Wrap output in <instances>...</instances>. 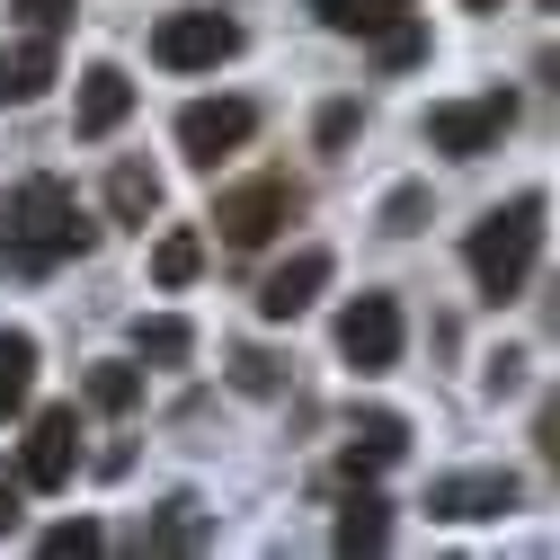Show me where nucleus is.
Listing matches in <instances>:
<instances>
[{
  "mask_svg": "<svg viewBox=\"0 0 560 560\" xmlns=\"http://www.w3.org/2000/svg\"><path fill=\"white\" fill-rule=\"evenodd\" d=\"M90 249V214L62 178H19L0 205V267L10 276H54Z\"/></svg>",
  "mask_w": 560,
  "mask_h": 560,
  "instance_id": "f257e3e1",
  "label": "nucleus"
},
{
  "mask_svg": "<svg viewBox=\"0 0 560 560\" xmlns=\"http://www.w3.org/2000/svg\"><path fill=\"white\" fill-rule=\"evenodd\" d=\"M534 258H542V196L489 205V214L471 223V241H463V267H471V285L489 303H516L534 285Z\"/></svg>",
  "mask_w": 560,
  "mask_h": 560,
  "instance_id": "f03ea898",
  "label": "nucleus"
},
{
  "mask_svg": "<svg viewBox=\"0 0 560 560\" xmlns=\"http://www.w3.org/2000/svg\"><path fill=\"white\" fill-rule=\"evenodd\" d=\"M294 214H303V178H285V170L241 178V187L214 196V232H223V249H267Z\"/></svg>",
  "mask_w": 560,
  "mask_h": 560,
  "instance_id": "7ed1b4c3",
  "label": "nucleus"
},
{
  "mask_svg": "<svg viewBox=\"0 0 560 560\" xmlns=\"http://www.w3.org/2000/svg\"><path fill=\"white\" fill-rule=\"evenodd\" d=\"M516 133V90H480V98H436L428 107V143L445 161H480Z\"/></svg>",
  "mask_w": 560,
  "mask_h": 560,
  "instance_id": "20e7f679",
  "label": "nucleus"
},
{
  "mask_svg": "<svg viewBox=\"0 0 560 560\" xmlns=\"http://www.w3.org/2000/svg\"><path fill=\"white\" fill-rule=\"evenodd\" d=\"M232 54H241V19H223V10H170L152 27V62L161 72H214V62H232Z\"/></svg>",
  "mask_w": 560,
  "mask_h": 560,
  "instance_id": "39448f33",
  "label": "nucleus"
},
{
  "mask_svg": "<svg viewBox=\"0 0 560 560\" xmlns=\"http://www.w3.org/2000/svg\"><path fill=\"white\" fill-rule=\"evenodd\" d=\"M400 347H409V320H400L392 294H357V303L338 312V357L357 365V374H392Z\"/></svg>",
  "mask_w": 560,
  "mask_h": 560,
  "instance_id": "423d86ee",
  "label": "nucleus"
},
{
  "mask_svg": "<svg viewBox=\"0 0 560 560\" xmlns=\"http://www.w3.org/2000/svg\"><path fill=\"white\" fill-rule=\"evenodd\" d=\"M249 133H258V107H249V98H187V107H178V152H187L196 170L232 161Z\"/></svg>",
  "mask_w": 560,
  "mask_h": 560,
  "instance_id": "0eeeda50",
  "label": "nucleus"
},
{
  "mask_svg": "<svg viewBox=\"0 0 560 560\" xmlns=\"http://www.w3.org/2000/svg\"><path fill=\"white\" fill-rule=\"evenodd\" d=\"M516 508V471H445L428 480V516L436 525H489Z\"/></svg>",
  "mask_w": 560,
  "mask_h": 560,
  "instance_id": "6e6552de",
  "label": "nucleus"
},
{
  "mask_svg": "<svg viewBox=\"0 0 560 560\" xmlns=\"http://www.w3.org/2000/svg\"><path fill=\"white\" fill-rule=\"evenodd\" d=\"M19 471H27V489H72V471H81V418L72 409H36V428L19 445Z\"/></svg>",
  "mask_w": 560,
  "mask_h": 560,
  "instance_id": "1a4fd4ad",
  "label": "nucleus"
},
{
  "mask_svg": "<svg viewBox=\"0 0 560 560\" xmlns=\"http://www.w3.org/2000/svg\"><path fill=\"white\" fill-rule=\"evenodd\" d=\"M320 294H329V249H294L285 267L258 276V312H267V320H303Z\"/></svg>",
  "mask_w": 560,
  "mask_h": 560,
  "instance_id": "9d476101",
  "label": "nucleus"
},
{
  "mask_svg": "<svg viewBox=\"0 0 560 560\" xmlns=\"http://www.w3.org/2000/svg\"><path fill=\"white\" fill-rule=\"evenodd\" d=\"M409 454V418H392V409H365L357 428H347V454H338V471L347 480H374V471H392Z\"/></svg>",
  "mask_w": 560,
  "mask_h": 560,
  "instance_id": "9b49d317",
  "label": "nucleus"
},
{
  "mask_svg": "<svg viewBox=\"0 0 560 560\" xmlns=\"http://www.w3.org/2000/svg\"><path fill=\"white\" fill-rule=\"evenodd\" d=\"M54 72H62V62H54V36H19V45H0V107H36L45 90H54Z\"/></svg>",
  "mask_w": 560,
  "mask_h": 560,
  "instance_id": "f8f14e48",
  "label": "nucleus"
},
{
  "mask_svg": "<svg viewBox=\"0 0 560 560\" xmlns=\"http://www.w3.org/2000/svg\"><path fill=\"white\" fill-rule=\"evenodd\" d=\"M125 116H133V81L116 72V62H90V72H81V133H90V143H107Z\"/></svg>",
  "mask_w": 560,
  "mask_h": 560,
  "instance_id": "ddd939ff",
  "label": "nucleus"
},
{
  "mask_svg": "<svg viewBox=\"0 0 560 560\" xmlns=\"http://www.w3.org/2000/svg\"><path fill=\"white\" fill-rule=\"evenodd\" d=\"M107 214H116L125 232H143V223L161 214V170H152V161H116V170H107Z\"/></svg>",
  "mask_w": 560,
  "mask_h": 560,
  "instance_id": "4468645a",
  "label": "nucleus"
},
{
  "mask_svg": "<svg viewBox=\"0 0 560 560\" xmlns=\"http://www.w3.org/2000/svg\"><path fill=\"white\" fill-rule=\"evenodd\" d=\"M196 542H214V508L178 489V499H161V516L143 525V551H196Z\"/></svg>",
  "mask_w": 560,
  "mask_h": 560,
  "instance_id": "2eb2a0df",
  "label": "nucleus"
},
{
  "mask_svg": "<svg viewBox=\"0 0 560 560\" xmlns=\"http://www.w3.org/2000/svg\"><path fill=\"white\" fill-rule=\"evenodd\" d=\"M303 10L329 27V36H383L392 19H409L418 0H303Z\"/></svg>",
  "mask_w": 560,
  "mask_h": 560,
  "instance_id": "dca6fc26",
  "label": "nucleus"
},
{
  "mask_svg": "<svg viewBox=\"0 0 560 560\" xmlns=\"http://www.w3.org/2000/svg\"><path fill=\"white\" fill-rule=\"evenodd\" d=\"M338 551H383L392 542V508L374 499V489L357 480V489H347V508H338V534H329Z\"/></svg>",
  "mask_w": 560,
  "mask_h": 560,
  "instance_id": "f3484780",
  "label": "nucleus"
},
{
  "mask_svg": "<svg viewBox=\"0 0 560 560\" xmlns=\"http://www.w3.org/2000/svg\"><path fill=\"white\" fill-rule=\"evenodd\" d=\"M36 392V338L27 329H0V418H19Z\"/></svg>",
  "mask_w": 560,
  "mask_h": 560,
  "instance_id": "a211bd4d",
  "label": "nucleus"
},
{
  "mask_svg": "<svg viewBox=\"0 0 560 560\" xmlns=\"http://www.w3.org/2000/svg\"><path fill=\"white\" fill-rule=\"evenodd\" d=\"M133 357H143V365H187L196 357V329L170 320V312H152V320H133Z\"/></svg>",
  "mask_w": 560,
  "mask_h": 560,
  "instance_id": "6ab92c4d",
  "label": "nucleus"
},
{
  "mask_svg": "<svg viewBox=\"0 0 560 560\" xmlns=\"http://www.w3.org/2000/svg\"><path fill=\"white\" fill-rule=\"evenodd\" d=\"M90 409H107V418H125V409H143V365H90Z\"/></svg>",
  "mask_w": 560,
  "mask_h": 560,
  "instance_id": "aec40b11",
  "label": "nucleus"
},
{
  "mask_svg": "<svg viewBox=\"0 0 560 560\" xmlns=\"http://www.w3.org/2000/svg\"><path fill=\"white\" fill-rule=\"evenodd\" d=\"M374 45V62H383V72H418V62H428V27H418V10L409 19H392L383 36H365Z\"/></svg>",
  "mask_w": 560,
  "mask_h": 560,
  "instance_id": "412c9836",
  "label": "nucleus"
},
{
  "mask_svg": "<svg viewBox=\"0 0 560 560\" xmlns=\"http://www.w3.org/2000/svg\"><path fill=\"white\" fill-rule=\"evenodd\" d=\"M196 267H205V241L196 232H161L152 241V276H161V285H196Z\"/></svg>",
  "mask_w": 560,
  "mask_h": 560,
  "instance_id": "4be33fe9",
  "label": "nucleus"
},
{
  "mask_svg": "<svg viewBox=\"0 0 560 560\" xmlns=\"http://www.w3.org/2000/svg\"><path fill=\"white\" fill-rule=\"evenodd\" d=\"M232 392H249V400H276V392H285V365H276L267 347H232Z\"/></svg>",
  "mask_w": 560,
  "mask_h": 560,
  "instance_id": "5701e85b",
  "label": "nucleus"
},
{
  "mask_svg": "<svg viewBox=\"0 0 560 560\" xmlns=\"http://www.w3.org/2000/svg\"><path fill=\"white\" fill-rule=\"evenodd\" d=\"M36 551H45V560H72V551H107V534H98L90 516H72V525H54V534H45Z\"/></svg>",
  "mask_w": 560,
  "mask_h": 560,
  "instance_id": "b1692460",
  "label": "nucleus"
},
{
  "mask_svg": "<svg viewBox=\"0 0 560 560\" xmlns=\"http://www.w3.org/2000/svg\"><path fill=\"white\" fill-rule=\"evenodd\" d=\"M357 125H365L357 98H329V107H320V152H347V143H357Z\"/></svg>",
  "mask_w": 560,
  "mask_h": 560,
  "instance_id": "393cba45",
  "label": "nucleus"
},
{
  "mask_svg": "<svg viewBox=\"0 0 560 560\" xmlns=\"http://www.w3.org/2000/svg\"><path fill=\"white\" fill-rule=\"evenodd\" d=\"M428 223V187H392L383 196V232H418Z\"/></svg>",
  "mask_w": 560,
  "mask_h": 560,
  "instance_id": "a878e982",
  "label": "nucleus"
},
{
  "mask_svg": "<svg viewBox=\"0 0 560 560\" xmlns=\"http://www.w3.org/2000/svg\"><path fill=\"white\" fill-rule=\"evenodd\" d=\"M480 392H489V400H516V392H525V357H516V347H499V357H489Z\"/></svg>",
  "mask_w": 560,
  "mask_h": 560,
  "instance_id": "bb28decb",
  "label": "nucleus"
},
{
  "mask_svg": "<svg viewBox=\"0 0 560 560\" xmlns=\"http://www.w3.org/2000/svg\"><path fill=\"white\" fill-rule=\"evenodd\" d=\"M19 19H27L36 36H62V27L81 19V0H19Z\"/></svg>",
  "mask_w": 560,
  "mask_h": 560,
  "instance_id": "cd10ccee",
  "label": "nucleus"
},
{
  "mask_svg": "<svg viewBox=\"0 0 560 560\" xmlns=\"http://www.w3.org/2000/svg\"><path fill=\"white\" fill-rule=\"evenodd\" d=\"M534 445H542V463L560 471V392H542V409H534Z\"/></svg>",
  "mask_w": 560,
  "mask_h": 560,
  "instance_id": "c85d7f7f",
  "label": "nucleus"
},
{
  "mask_svg": "<svg viewBox=\"0 0 560 560\" xmlns=\"http://www.w3.org/2000/svg\"><path fill=\"white\" fill-rule=\"evenodd\" d=\"M27 516V471H0V534H19Z\"/></svg>",
  "mask_w": 560,
  "mask_h": 560,
  "instance_id": "c756f323",
  "label": "nucleus"
},
{
  "mask_svg": "<svg viewBox=\"0 0 560 560\" xmlns=\"http://www.w3.org/2000/svg\"><path fill=\"white\" fill-rule=\"evenodd\" d=\"M542 81H551V90H560V45H542Z\"/></svg>",
  "mask_w": 560,
  "mask_h": 560,
  "instance_id": "7c9ffc66",
  "label": "nucleus"
},
{
  "mask_svg": "<svg viewBox=\"0 0 560 560\" xmlns=\"http://www.w3.org/2000/svg\"><path fill=\"white\" fill-rule=\"evenodd\" d=\"M463 10H499V0H463Z\"/></svg>",
  "mask_w": 560,
  "mask_h": 560,
  "instance_id": "2f4dec72",
  "label": "nucleus"
},
{
  "mask_svg": "<svg viewBox=\"0 0 560 560\" xmlns=\"http://www.w3.org/2000/svg\"><path fill=\"white\" fill-rule=\"evenodd\" d=\"M542 10H560V0H542Z\"/></svg>",
  "mask_w": 560,
  "mask_h": 560,
  "instance_id": "473e14b6",
  "label": "nucleus"
}]
</instances>
